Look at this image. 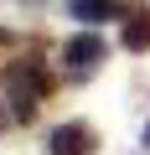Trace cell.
<instances>
[{
	"mask_svg": "<svg viewBox=\"0 0 150 155\" xmlns=\"http://www.w3.org/2000/svg\"><path fill=\"white\" fill-rule=\"evenodd\" d=\"M47 93H52V72L42 62H5V98H11L16 119H31Z\"/></svg>",
	"mask_w": 150,
	"mask_h": 155,
	"instance_id": "obj_1",
	"label": "cell"
},
{
	"mask_svg": "<svg viewBox=\"0 0 150 155\" xmlns=\"http://www.w3.org/2000/svg\"><path fill=\"white\" fill-rule=\"evenodd\" d=\"M93 150H98V134L83 119H67L47 134V155H93Z\"/></svg>",
	"mask_w": 150,
	"mask_h": 155,
	"instance_id": "obj_2",
	"label": "cell"
},
{
	"mask_svg": "<svg viewBox=\"0 0 150 155\" xmlns=\"http://www.w3.org/2000/svg\"><path fill=\"white\" fill-rule=\"evenodd\" d=\"M62 57H67L72 72H93V67L104 62V36H98V31H78V36L62 47Z\"/></svg>",
	"mask_w": 150,
	"mask_h": 155,
	"instance_id": "obj_3",
	"label": "cell"
},
{
	"mask_svg": "<svg viewBox=\"0 0 150 155\" xmlns=\"http://www.w3.org/2000/svg\"><path fill=\"white\" fill-rule=\"evenodd\" d=\"M119 16H124V47L129 52H150V5L145 0H129Z\"/></svg>",
	"mask_w": 150,
	"mask_h": 155,
	"instance_id": "obj_4",
	"label": "cell"
},
{
	"mask_svg": "<svg viewBox=\"0 0 150 155\" xmlns=\"http://www.w3.org/2000/svg\"><path fill=\"white\" fill-rule=\"evenodd\" d=\"M119 11H124L119 0H72V16H78V21H88V26H98V21L119 16Z\"/></svg>",
	"mask_w": 150,
	"mask_h": 155,
	"instance_id": "obj_5",
	"label": "cell"
},
{
	"mask_svg": "<svg viewBox=\"0 0 150 155\" xmlns=\"http://www.w3.org/2000/svg\"><path fill=\"white\" fill-rule=\"evenodd\" d=\"M5 47H11V31H5V26H0V57H5Z\"/></svg>",
	"mask_w": 150,
	"mask_h": 155,
	"instance_id": "obj_6",
	"label": "cell"
},
{
	"mask_svg": "<svg viewBox=\"0 0 150 155\" xmlns=\"http://www.w3.org/2000/svg\"><path fill=\"white\" fill-rule=\"evenodd\" d=\"M0 129H5V104H0Z\"/></svg>",
	"mask_w": 150,
	"mask_h": 155,
	"instance_id": "obj_7",
	"label": "cell"
},
{
	"mask_svg": "<svg viewBox=\"0 0 150 155\" xmlns=\"http://www.w3.org/2000/svg\"><path fill=\"white\" fill-rule=\"evenodd\" d=\"M145 150H150V124H145Z\"/></svg>",
	"mask_w": 150,
	"mask_h": 155,
	"instance_id": "obj_8",
	"label": "cell"
}]
</instances>
